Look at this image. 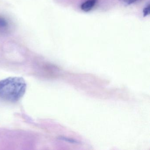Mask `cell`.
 I'll return each instance as SVG.
<instances>
[{
	"label": "cell",
	"instance_id": "5b68a950",
	"mask_svg": "<svg viewBox=\"0 0 150 150\" xmlns=\"http://www.w3.org/2000/svg\"><path fill=\"white\" fill-rule=\"evenodd\" d=\"M61 139H63V140H66V141H68V142H70V143H75V144L78 143V142H77L76 140H74V139H69L65 137H61Z\"/></svg>",
	"mask_w": 150,
	"mask_h": 150
},
{
	"label": "cell",
	"instance_id": "3957f363",
	"mask_svg": "<svg viewBox=\"0 0 150 150\" xmlns=\"http://www.w3.org/2000/svg\"><path fill=\"white\" fill-rule=\"evenodd\" d=\"M150 5H148V6L145 8L143 10V15L144 17L147 16L150 14Z\"/></svg>",
	"mask_w": 150,
	"mask_h": 150
},
{
	"label": "cell",
	"instance_id": "277c9868",
	"mask_svg": "<svg viewBox=\"0 0 150 150\" xmlns=\"http://www.w3.org/2000/svg\"><path fill=\"white\" fill-rule=\"evenodd\" d=\"M119 1L124 4L130 5V4H132V3L136 2L138 0H119Z\"/></svg>",
	"mask_w": 150,
	"mask_h": 150
},
{
	"label": "cell",
	"instance_id": "7a4b0ae2",
	"mask_svg": "<svg viewBox=\"0 0 150 150\" xmlns=\"http://www.w3.org/2000/svg\"><path fill=\"white\" fill-rule=\"evenodd\" d=\"M96 0H87L82 3L81 8L82 11L88 12L91 11L96 4Z\"/></svg>",
	"mask_w": 150,
	"mask_h": 150
},
{
	"label": "cell",
	"instance_id": "6da1fadb",
	"mask_svg": "<svg viewBox=\"0 0 150 150\" xmlns=\"http://www.w3.org/2000/svg\"><path fill=\"white\" fill-rule=\"evenodd\" d=\"M27 84L21 77H9L0 81V98L16 102L24 96Z\"/></svg>",
	"mask_w": 150,
	"mask_h": 150
},
{
	"label": "cell",
	"instance_id": "8992f818",
	"mask_svg": "<svg viewBox=\"0 0 150 150\" xmlns=\"http://www.w3.org/2000/svg\"><path fill=\"white\" fill-rule=\"evenodd\" d=\"M6 25V22L4 20L0 19V28L5 27Z\"/></svg>",
	"mask_w": 150,
	"mask_h": 150
}]
</instances>
